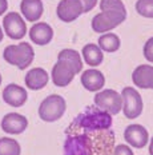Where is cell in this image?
I'll use <instances>...</instances> for the list:
<instances>
[{"label":"cell","mask_w":153,"mask_h":155,"mask_svg":"<svg viewBox=\"0 0 153 155\" xmlns=\"http://www.w3.org/2000/svg\"><path fill=\"white\" fill-rule=\"evenodd\" d=\"M27 91L17 84H8L3 91V99L12 107H20L27 102Z\"/></svg>","instance_id":"8fae6325"},{"label":"cell","mask_w":153,"mask_h":155,"mask_svg":"<svg viewBox=\"0 0 153 155\" xmlns=\"http://www.w3.org/2000/svg\"><path fill=\"white\" fill-rule=\"evenodd\" d=\"M81 84L88 91H98L105 84V78L98 70H87L81 74Z\"/></svg>","instance_id":"9a60e30c"},{"label":"cell","mask_w":153,"mask_h":155,"mask_svg":"<svg viewBox=\"0 0 153 155\" xmlns=\"http://www.w3.org/2000/svg\"><path fill=\"white\" fill-rule=\"evenodd\" d=\"M20 9H21V14H23V16L27 20L36 21L43 15L44 7L41 0H21Z\"/></svg>","instance_id":"2e32d148"},{"label":"cell","mask_w":153,"mask_h":155,"mask_svg":"<svg viewBox=\"0 0 153 155\" xmlns=\"http://www.w3.org/2000/svg\"><path fill=\"white\" fill-rule=\"evenodd\" d=\"M67 103L60 95H49L40 103L39 116L45 122L59 120L65 112Z\"/></svg>","instance_id":"3957f363"},{"label":"cell","mask_w":153,"mask_h":155,"mask_svg":"<svg viewBox=\"0 0 153 155\" xmlns=\"http://www.w3.org/2000/svg\"><path fill=\"white\" fill-rule=\"evenodd\" d=\"M95 104L98 108L109 112L111 115H117L123 108L121 95L114 90H103L95 96Z\"/></svg>","instance_id":"5b68a950"},{"label":"cell","mask_w":153,"mask_h":155,"mask_svg":"<svg viewBox=\"0 0 153 155\" xmlns=\"http://www.w3.org/2000/svg\"><path fill=\"white\" fill-rule=\"evenodd\" d=\"M98 47L105 52H114L120 48V39L116 34H105L98 38Z\"/></svg>","instance_id":"44dd1931"},{"label":"cell","mask_w":153,"mask_h":155,"mask_svg":"<svg viewBox=\"0 0 153 155\" xmlns=\"http://www.w3.org/2000/svg\"><path fill=\"white\" fill-rule=\"evenodd\" d=\"M57 59H59L60 62H64L67 66L71 67V70L75 72V75L80 72L81 68H83L81 58H80V55H79L77 51H75V50H63V51H60Z\"/></svg>","instance_id":"ac0fdd59"},{"label":"cell","mask_w":153,"mask_h":155,"mask_svg":"<svg viewBox=\"0 0 153 155\" xmlns=\"http://www.w3.org/2000/svg\"><path fill=\"white\" fill-rule=\"evenodd\" d=\"M3 40V31H2V28H0V41Z\"/></svg>","instance_id":"f546056e"},{"label":"cell","mask_w":153,"mask_h":155,"mask_svg":"<svg viewBox=\"0 0 153 155\" xmlns=\"http://www.w3.org/2000/svg\"><path fill=\"white\" fill-rule=\"evenodd\" d=\"M73 124L85 131H104L112 126V116L109 112L96 107H88L75 119Z\"/></svg>","instance_id":"6da1fadb"},{"label":"cell","mask_w":153,"mask_h":155,"mask_svg":"<svg viewBox=\"0 0 153 155\" xmlns=\"http://www.w3.org/2000/svg\"><path fill=\"white\" fill-rule=\"evenodd\" d=\"M149 154L153 155V138H152V140H151V144H149Z\"/></svg>","instance_id":"f1b7e54d"},{"label":"cell","mask_w":153,"mask_h":155,"mask_svg":"<svg viewBox=\"0 0 153 155\" xmlns=\"http://www.w3.org/2000/svg\"><path fill=\"white\" fill-rule=\"evenodd\" d=\"M3 25H4L5 34L14 40L21 39L27 32V25H25L24 20L16 12H11V14L5 15L3 19Z\"/></svg>","instance_id":"52a82bcc"},{"label":"cell","mask_w":153,"mask_h":155,"mask_svg":"<svg viewBox=\"0 0 153 155\" xmlns=\"http://www.w3.org/2000/svg\"><path fill=\"white\" fill-rule=\"evenodd\" d=\"M64 155H93V142L87 134L68 135L64 142Z\"/></svg>","instance_id":"277c9868"},{"label":"cell","mask_w":153,"mask_h":155,"mask_svg":"<svg viewBox=\"0 0 153 155\" xmlns=\"http://www.w3.org/2000/svg\"><path fill=\"white\" fill-rule=\"evenodd\" d=\"M0 84H2V76H0Z\"/></svg>","instance_id":"4dcf8cb0"},{"label":"cell","mask_w":153,"mask_h":155,"mask_svg":"<svg viewBox=\"0 0 153 155\" xmlns=\"http://www.w3.org/2000/svg\"><path fill=\"white\" fill-rule=\"evenodd\" d=\"M79 2L81 3V7H83V14H85V12H89L92 8L96 5L97 0H79Z\"/></svg>","instance_id":"4316f807"},{"label":"cell","mask_w":153,"mask_h":155,"mask_svg":"<svg viewBox=\"0 0 153 155\" xmlns=\"http://www.w3.org/2000/svg\"><path fill=\"white\" fill-rule=\"evenodd\" d=\"M48 83V74L43 68H33L25 75V86L31 90H41Z\"/></svg>","instance_id":"e0dca14e"},{"label":"cell","mask_w":153,"mask_h":155,"mask_svg":"<svg viewBox=\"0 0 153 155\" xmlns=\"http://www.w3.org/2000/svg\"><path fill=\"white\" fill-rule=\"evenodd\" d=\"M30 38L35 44L45 46L53 38V30L47 23H36L30 30Z\"/></svg>","instance_id":"4fadbf2b"},{"label":"cell","mask_w":153,"mask_h":155,"mask_svg":"<svg viewBox=\"0 0 153 155\" xmlns=\"http://www.w3.org/2000/svg\"><path fill=\"white\" fill-rule=\"evenodd\" d=\"M83 58H84L85 63L89 64L92 67H96L98 64L103 63V51L100 50V47L96 44H87L83 48Z\"/></svg>","instance_id":"d6986e66"},{"label":"cell","mask_w":153,"mask_h":155,"mask_svg":"<svg viewBox=\"0 0 153 155\" xmlns=\"http://www.w3.org/2000/svg\"><path fill=\"white\" fill-rule=\"evenodd\" d=\"M3 58L9 64H14L17 68L24 70L33 62L35 52L32 46H30V43L23 41L20 44H14V46L5 47L4 52H3Z\"/></svg>","instance_id":"7a4b0ae2"},{"label":"cell","mask_w":153,"mask_h":155,"mask_svg":"<svg viewBox=\"0 0 153 155\" xmlns=\"http://www.w3.org/2000/svg\"><path fill=\"white\" fill-rule=\"evenodd\" d=\"M0 155H20V144L11 138H0Z\"/></svg>","instance_id":"7402d4cb"},{"label":"cell","mask_w":153,"mask_h":155,"mask_svg":"<svg viewBox=\"0 0 153 155\" xmlns=\"http://www.w3.org/2000/svg\"><path fill=\"white\" fill-rule=\"evenodd\" d=\"M101 11H113V12H124L126 14L125 5L121 0H101L100 2Z\"/></svg>","instance_id":"603a6c76"},{"label":"cell","mask_w":153,"mask_h":155,"mask_svg":"<svg viewBox=\"0 0 153 155\" xmlns=\"http://www.w3.org/2000/svg\"><path fill=\"white\" fill-rule=\"evenodd\" d=\"M8 8V3L7 0H0V15H3Z\"/></svg>","instance_id":"83f0119b"},{"label":"cell","mask_w":153,"mask_h":155,"mask_svg":"<svg viewBox=\"0 0 153 155\" xmlns=\"http://www.w3.org/2000/svg\"><path fill=\"white\" fill-rule=\"evenodd\" d=\"M144 56L148 62L153 63V38H151L144 46Z\"/></svg>","instance_id":"d4e9b609"},{"label":"cell","mask_w":153,"mask_h":155,"mask_svg":"<svg viewBox=\"0 0 153 155\" xmlns=\"http://www.w3.org/2000/svg\"><path fill=\"white\" fill-rule=\"evenodd\" d=\"M136 11L144 18H153V0H137Z\"/></svg>","instance_id":"cb8c5ba5"},{"label":"cell","mask_w":153,"mask_h":155,"mask_svg":"<svg viewBox=\"0 0 153 155\" xmlns=\"http://www.w3.org/2000/svg\"><path fill=\"white\" fill-rule=\"evenodd\" d=\"M152 88H153V84H152Z\"/></svg>","instance_id":"1f68e13d"},{"label":"cell","mask_w":153,"mask_h":155,"mask_svg":"<svg viewBox=\"0 0 153 155\" xmlns=\"http://www.w3.org/2000/svg\"><path fill=\"white\" fill-rule=\"evenodd\" d=\"M27 126H28L27 118L20 114H16V112L7 114L2 120V128L7 134H15V135L21 134L23 131H25Z\"/></svg>","instance_id":"30bf717a"},{"label":"cell","mask_w":153,"mask_h":155,"mask_svg":"<svg viewBox=\"0 0 153 155\" xmlns=\"http://www.w3.org/2000/svg\"><path fill=\"white\" fill-rule=\"evenodd\" d=\"M56 12L60 20L71 23L83 14V7L79 0H61L57 4Z\"/></svg>","instance_id":"ba28073f"},{"label":"cell","mask_w":153,"mask_h":155,"mask_svg":"<svg viewBox=\"0 0 153 155\" xmlns=\"http://www.w3.org/2000/svg\"><path fill=\"white\" fill-rule=\"evenodd\" d=\"M113 155H133V151L126 144H119L113 150Z\"/></svg>","instance_id":"484cf974"},{"label":"cell","mask_w":153,"mask_h":155,"mask_svg":"<svg viewBox=\"0 0 153 155\" xmlns=\"http://www.w3.org/2000/svg\"><path fill=\"white\" fill-rule=\"evenodd\" d=\"M114 27H117V24L114 23V21L105 14V12L97 14L93 19H92V30H93L95 32H97V34L108 32V31L113 30Z\"/></svg>","instance_id":"ffe728a7"},{"label":"cell","mask_w":153,"mask_h":155,"mask_svg":"<svg viewBox=\"0 0 153 155\" xmlns=\"http://www.w3.org/2000/svg\"><path fill=\"white\" fill-rule=\"evenodd\" d=\"M133 83L139 88H152L153 84V67L149 64H142L137 67L132 74Z\"/></svg>","instance_id":"5bb4252c"},{"label":"cell","mask_w":153,"mask_h":155,"mask_svg":"<svg viewBox=\"0 0 153 155\" xmlns=\"http://www.w3.org/2000/svg\"><path fill=\"white\" fill-rule=\"evenodd\" d=\"M123 99V111L128 119H136L142 112V99L141 95L135 88L125 87L121 92Z\"/></svg>","instance_id":"8992f818"},{"label":"cell","mask_w":153,"mask_h":155,"mask_svg":"<svg viewBox=\"0 0 153 155\" xmlns=\"http://www.w3.org/2000/svg\"><path fill=\"white\" fill-rule=\"evenodd\" d=\"M124 138L130 146L136 148H142L148 143V131L140 124H130L124 131Z\"/></svg>","instance_id":"9c48e42d"},{"label":"cell","mask_w":153,"mask_h":155,"mask_svg":"<svg viewBox=\"0 0 153 155\" xmlns=\"http://www.w3.org/2000/svg\"><path fill=\"white\" fill-rule=\"evenodd\" d=\"M75 72L71 70V67L67 66L64 62L57 60V63L52 68V82L57 87H65L72 82Z\"/></svg>","instance_id":"7c38bea8"}]
</instances>
